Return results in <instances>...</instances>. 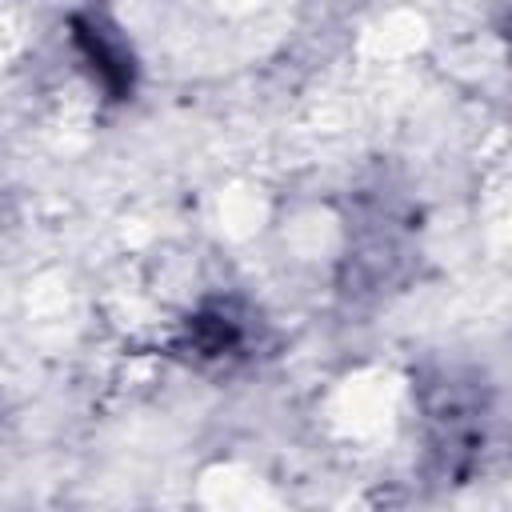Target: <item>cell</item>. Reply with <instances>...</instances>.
<instances>
[{"instance_id":"6da1fadb","label":"cell","mask_w":512,"mask_h":512,"mask_svg":"<svg viewBox=\"0 0 512 512\" xmlns=\"http://www.w3.org/2000/svg\"><path fill=\"white\" fill-rule=\"evenodd\" d=\"M256 324L236 300H208L184 328L180 348L196 364H232L252 348Z\"/></svg>"},{"instance_id":"7a4b0ae2","label":"cell","mask_w":512,"mask_h":512,"mask_svg":"<svg viewBox=\"0 0 512 512\" xmlns=\"http://www.w3.org/2000/svg\"><path fill=\"white\" fill-rule=\"evenodd\" d=\"M428 428H432V452L440 456L444 472L460 468L480 440V404L464 396L460 384H448L436 400H428Z\"/></svg>"},{"instance_id":"3957f363","label":"cell","mask_w":512,"mask_h":512,"mask_svg":"<svg viewBox=\"0 0 512 512\" xmlns=\"http://www.w3.org/2000/svg\"><path fill=\"white\" fill-rule=\"evenodd\" d=\"M76 32V44H80V56L88 60L92 76L108 88V92H124L132 88V52L128 44L120 40V32L112 24H104L100 16H80L72 24Z\"/></svg>"}]
</instances>
